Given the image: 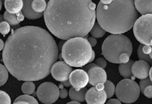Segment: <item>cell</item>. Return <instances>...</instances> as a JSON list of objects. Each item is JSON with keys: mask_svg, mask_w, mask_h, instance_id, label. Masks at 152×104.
<instances>
[{"mask_svg": "<svg viewBox=\"0 0 152 104\" xmlns=\"http://www.w3.org/2000/svg\"><path fill=\"white\" fill-rule=\"evenodd\" d=\"M90 32L92 36L94 37L96 39H98L104 36L105 34L106 31L98 23L94 24Z\"/></svg>", "mask_w": 152, "mask_h": 104, "instance_id": "44dd1931", "label": "cell"}, {"mask_svg": "<svg viewBox=\"0 0 152 104\" xmlns=\"http://www.w3.org/2000/svg\"><path fill=\"white\" fill-rule=\"evenodd\" d=\"M72 70V66L65 62L59 61L53 65L50 73L53 77L57 81L64 82L69 79Z\"/></svg>", "mask_w": 152, "mask_h": 104, "instance_id": "9c48e42d", "label": "cell"}, {"mask_svg": "<svg viewBox=\"0 0 152 104\" xmlns=\"http://www.w3.org/2000/svg\"><path fill=\"white\" fill-rule=\"evenodd\" d=\"M107 104H119L122 103V102L119 99H115V98H112L109 100L107 102Z\"/></svg>", "mask_w": 152, "mask_h": 104, "instance_id": "d590c367", "label": "cell"}, {"mask_svg": "<svg viewBox=\"0 0 152 104\" xmlns=\"http://www.w3.org/2000/svg\"><path fill=\"white\" fill-rule=\"evenodd\" d=\"M90 85L95 86L99 83L104 84L107 81V74L104 68L95 66L87 71Z\"/></svg>", "mask_w": 152, "mask_h": 104, "instance_id": "8fae6325", "label": "cell"}, {"mask_svg": "<svg viewBox=\"0 0 152 104\" xmlns=\"http://www.w3.org/2000/svg\"><path fill=\"white\" fill-rule=\"evenodd\" d=\"M94 51L87 39L76 37L68 40L61 50V56L64 61L75 67H82L91 62Z\"/></svg>", "mask_w": 152, "mask_h": 104, "instance_id": "277c9868", "label": "cell"}, {"mask_svg": "<svg viewBox=\"0 0 152 104\" xmlns=\"http://www.w3.org/2000/svg\"><path fill=\"white\" fill-rule=\"evenodd\" d=\"M88 40L89 41L90 45H91L92 47H94L97 44V40H96V38H95L93 36H90L88 39Z\"/></svg>", "mask_w": 152, "mask_h": 104, "instance_id": "e575fe53", "label": "cell"}, {"mask_svg": "<svg viewBox=\"0 0 152 104\" xmlns=\"http://www.w3.org/2000/svg\"><path fill=\"white\" fill-rule=\"evenodd\" d=\"M116 87L112 81H107L104 83V91L107 95V98L112 97L115 93Z\"/></svg>", "mask_w": 152, "mask_h": 104, "instance_id": "d4e9b609", "label": "cell"}, {"mask_svg": "<svg viewBox=\"0 0 152 104\" xmlns=\"http://www.w3.org/2000/svg\"><path fill=\"white\" fill-rule=\"evenodd\" d=\"M63 84L65 86V87H70L72 86L71 84L70 83L69 81H64L63 83Z\"/></svg>", "mask_w": 152, "mask_h": 104, "instance_id": "60d3db41", "label": "cell"}, {"mask_svg": "<svg viewBox=\"0 0 152 104\" xmlns=\"http://www.w3.org/2000/svg\"><path fill=\"white\" fill-rule=\"evenodd\" d=\"M4 20V17L2 15H0V22H2Z\"/></svg>", "mask_w": 152, "mask_h": 104, "instance_id": "f6af8a7d", "label": "cell"}, {"mask_svg": "<svg viewBox=\"0 0 152 104\" xmlns=\"http://www.w3.org/2000/svg\"><path fill=\"white\" fill-rule=\"evenodd\" d=\"M4 43L2 39H0V51H2L4 48Z\"/></svg>", "mask_w": 152, "mask_h": 104, "instance_id": "ab89813d", "label": "cell"}, {"mask_svg": "<svg viewBox=\"0 0 152 104\" xmlns=\"http://www.w3.org/2000/svg\"><path fill=\"white\" fill-rule=\"evenodd\" d=\"M10 24L5 21L0 22V33L3 36L7 35L10 32Z\"/></svg>", "mask_w": 152, "mask_h": 104, "instance_id": "4316f807", "label": "cell"}, {"mask_svg": "<svg viewBox=\"0 0 152 104\" xmlns=\"http://www.w3.org/2000/svg\"><path fill=\"white\" fill-rule=\"evenodd\" d=\"M95 64H96L98 66L100 67L101 68H104L106 67L107 63L105 59H103L102 57H99L98 59L96 60Z\"/></svg>", "mask_w": 152, "mask_h": 104, "instance_id": "1f68e13d", "label": "cell"}, {"mask_svg": "<svg viewBox=\"0 0 152 104\" xmlns=\"http://www.w3.org/2000/svg\"><path fill=\"white\" fill-rule=\"evenodd\" d=\"M95 87L99 91H102V90L104 89V84L99 83L95 86Z\"/></svg>", "mask_w": 152, "mask_h": 104, "instance_id": "8d00e7d4", "label": "cell"}, {"mask_svg": "<svg viewBox=\"0 0 152 104\" xmlns=\"http://www.w3.org/2000/svg\"><path fill=\"white\" fill-rule=\"evenodd\" d=\"M150 68V64L145 61L140 59L134 62L132 66V75L140 80L145 79L149 76Z\"/></svg>", "mask_w": 152, "mask_h": 104, "instance_id": "4fadbf2b", "label": "cell"}, {"mask_svg": "<svg viewBox=\"0 0 152 104\" xmlns=\"http://www.w3.org/2000/svg\"><path fill=\"white\" fill-rule=\"evenodd\" d=\"M151 45L152 46V39L151 40Z\"/></svg>", "mask_w": 152, "mask_h": 104, "instance_id": "7dc6e473", "label": "cell"}, {"mask_svg": "<svg viewBox=\"0 0 152 104\" xmlns=\"http://www.w3.org/2000/svg\"><path fill=\"white\" fill-rule=\"evenodd\" d=\"M11 99L8 94L0 90V104H11Z\"/></svg>", "mask_w": 152, "mask_h": 104, "instance_id": "83f0119b", "label": "cell"}, {"mask_svg": "<svg viewBox=\"0 0 152 104\" xmlns=\"http://www.w3.org/2000/svg\"><path fill=\"white\" fill-rule=\"evenodd\" d=\"M151 83H152V82L148 78H146L145 79H141V81H140V83H139V86L140 87L141 92L142 93L144 88Z\"/></svg>", "mask_w": 152, "mask_h": 104, "instance_id": "4dcf8cb0", "label": "cell"}, {"mask_svg": "<svg viewBox=\"0 0 152 104\" xmlns=\"http://www.w3.org/2000/svg\"><path fill=\"white\" fill-rule=\"evenodd\" d=\"M14 104H38V102L33 96L25 94L17 98L14 102Z\"/></svg>", "mask_w": 152, "mask_h": 104, "instance_id": "ffe728a7", "label": "cell"}, {"mask_svg": "<svg viewBox=\"0 0 152 104\" xmlns=\"http://www.w3.org/2000/svg\"><path fill=\"white\" fill-rule=\"evenodd\" d=\"M9 78V71L5 66L0 64V87L6 84Z\"/></svg>", "mask_w": 152, "mask_h": 104, "instance_id": "cb8c5ba5", "label": "cell"}, {"mask_svg": "<svg viewBox=\"0 0 152 104\" xmlns=\"http://www.w3.org/2000/svg\"><path fill=\"white\" fill-rule=\"evenodd\" d=\"M137 11L141 15L152 14V0H134Z\"/></svg>", "mask_w": 152, "mask_h": 104, "instance_id": "9a60e30c", "label": "cell"}, {"mask_svg": "<svg viewBox=\"0 0 152 104\" xmlns=\"http://www.w3.org/2000/svg\"><path fill=\"white\" fill-rule=\"evenodd\" d=\"M107 98L104 90L99 91L95 87L90 88L86 93L85 100L87 104H104Z\"/></svg>", "mask_w": 152, "mask_h": 104, "instance_id": "7c38bea8", "label": "cell"}, {"mask_svg": "<svg viewBox=\"0 0 152 104\" xmlns=\"http://www.w3.org/2000/svg\"><path fill=\"white\" fill-rule=\"evenodd\" d=\"M113 0H100V2L104 5H108L111 4Z\"/></svg>", "mask_w": 152, "mask_h": 104, "instance_id": "f35d334b", "label": "cell"}, {"mask_svg": "<svg viewBox=\"0 0 152 104\" xmlns=\"http://www.w3.org/2000/svg\"><path fill=\"white\" fill-rule=\"evenodd\" d=\"M149 78H150L151 81L152 82V67H151L150 68V73H149Z\"/></svg>", "mask_w": 152, "mask_h": 104, "instance_id": "b9f144b4", "label": "cell"}, {"mask_svg": "<svg viewBox=\"0 0 152 104\" xmlns=\"http://www.w3.org/2000/svg\"><path fill=\"white\" fill-rule=\"evenodd\" d=\"M133 61H130L127 63H121L119 67V73L124 78H130L132 77V66Z\"/></svg>", "mask_w": 152, "mask_h": 104, "instance_id": "ac0fdd59", "label": "cell"}, {"mask_svg": "<svg viewBox=\"0 0 152 104\" xmlns=\"http://www.w3.org/2000/svg\"><path fill=\"white\" fill-rule=\"evenodd\" d=\"M143 46V44H140L137 48V56L140 59L143 60L147 62L148 63L152 65V59L150 57V55H146L143 53L142 51V48Z\"/></svg>", "mask_w": 152, "mask_h": 104, "instance_id": "484cf974", "label": "cell"}, {"mask_svg": "<svg viewBox=\"0 0 152 104\" xmlns=\"http://www.w3.org/2000/svg\"><path fill=\"white\" fill-rule=\"evenodd\" d=\"M146 97L152 98V83L149 84L144 88L142 92Z\"/></svg>", "mask_w": 152, "mask_h": 104, "instance_id": "f546056e", "label": "cell"}, {"mask_svg": "<svg viewBox=\"0 0 152 104\" xmlns=\"http://www.w3.org/2000/svg\"><path fill=\"white\" fill-rule=\"evenodd\" d=\"M2 1H4L5 0H2Z\"/></svg>", "mask_w": 152, "mask_h": 104, "instance_id": "c3c4849f", "label": "cell"}, {"mask_svg": "<svg viewBox=\"0 0 152 104\" xmlns=\"http://www.w3.org/2000/svg\"><path fill=\"white\" fill-rule=\"evenodd\" d=\"M58 46L42 27L25 26L13 31L3 51V63L20 81H38L49 75L57 60Z\"/></svg>", "mask_w": 152, "mask_h": 104, "instance_id": "6da1fadb", "label": "cell"}, {"mask_svg": "<svg viewBox=\"0 0 152 104\" xmlns=\"http://www.w3.org/2000/svg\"><path fill=\"white\" fill-rule=\"evenodd\" d=\"M142 51L145 54L150 55L152 52V47L151 45H143Z\"/></svg>", "mask_w": 152, "mask_h": 104, "instance_id": "d6a6232c", "label": "cell"}, {"mask_svg": "<svg viewBox=\"0 0 152 104\" xmlns=\"http://www.w3.org/2000/svg\"><path fill=\"white\" fill-rule=\"evenodd\" d=\"M97 66L95 63L90 64H88V65L87 64V65H86L85 66L84 70H85L87 72L88 70H89L90 68H91V67H94V66Z\"/></svg>", "mask_w": 152, "mask_h": 104, "instance_id": "74e56055", "label": "cell"}, {"mask_svg": "<svg viewBox=\"0 0 152 104\" xmlns=\"http://www.w3.org/2000/svg\"><path fill=\"white\" fill-rule=\"evenodd\" d=\"M3 17L4 20L12 26L18 25L20 22V21L18 20L16 14L10 13L8 12H5Z\"/></svg>", "mask_w": 152, "mask_h": 104, "instance_id": "7402d4cb", "label": "cell"}, {"mask_svg": "<svg viewBox=\"0 0 152 104\" xmlns=\"http://www.w3.org/2000/svg\"><path fill=\"white\" fill-rule=\"evenodd\" d=\"M141 92L139 84L129 78H125L120 81L115 89L118 99L125 104H132L137 102Z\"/></svg>", "mask_w": 152, "mask_h": 104, "instance_id": "8992f818", "label": "cell"}, {"mask_svg": "<svg viewBox=\"0 0 152 104\" xmlns=\"http://www.w3.org/2000/svg\"><path fill=\"white\" fill-rule=\"evenodd\" d=\"M87 91V89L86 88H83L79 91H76L72 87L70 89L69 95L71 100H76L80 103L85 102L86 93Z\"/></svg>", "mask_w": 152, "mask_h": 104, "instance_id": "e0dca14e", "label": "cell"}, {"mask_svg": "<svg viewBox=\"0 0 152 104\" xmlns=\"http://www.w3.org/2000/svg\"><path fill=\"white\" fill-rule=\"evenodd\" d=\"M69 81L75 89L79 91L87 85L89 79L86 70L78 69L72 71L69 75Z\"/></svg>", "mask_w": 152, "mask_h": 104, "instance_id": "30bf717a", "label": "cell"}, {"mask_svg": "<svg viewBox=\"0 0 152 104\" xmlns=\"http://www.w3.org/2000/svg\"><path fill=\"white\" fill-rule=\"evenodd\" d=\"M150 57H151V59H152V53H151V54L150 55Z\"/></svg>", "mask_w": 152, "mask_h": 104, "instance_id": "bcb514c9", "label": "cell"}, {"mask_svg": "<svg viewBox=\"0 0 152 104\" xmlns=\"http://www.w3.org/2000/svg\"><path fill=\"white\" fill-rule=\"evenodd\" d=\"M98 23L106 32L122 34L133 27L138 18L134 0H113L108 5L100 2L96 8Z\"/></svg>", "mask_w": 152, "mask_h": 104, "instance_id": "3957f363", "label": "cell"}, {"mask_svg": "<svg viewBox=\"0 0 152 104\" xmlns=\"http://www.w3.org/2000/svg\"><path fill=\"white\" fill-rule=\"evenodd\" d=\"M130 56L127 53H123L119 56V59L120 64L127 63L130 61Z\"/></svg>", "mask_w": 152, "mask_h": 104, "instance_id": "f1b7e54d", "label": "cell"}, {"mask_svg": "<svg viewBox=\"0 0 152 104\" xmlns=\"http://www.w3.org/2000/svg\"><path fill=\"white\" fill-rule=\"evenodd\" d=\"M23 14L25 17L29 20H36L39 18L43 15V13H37L34 11L31 8V2L33 0H23Z\"/></svg>", "mask_w": 152, "mask_h": 104, "instance_id": "5bb4252c", "label": "cell"}, {"mask_svg": "<svg viewBox=\"0 0 152 104\" xmlns=\"http://www.w3.org/2000/svg\"><path fill=\"white\" fill-rule=\"evenodd\" d=\"M36 96L43 104H53L59 97V89L54 83L45 82L38 87Z\"/></svg>", "mask_w": 152, "mask_h": 104, "instance_id": "ba28073f", "label": "cell"}, {"mask_svg": "<svg viewBox=\"0 0 152 104\" xmlns=\"http://www.w3.org/2000/svg\"><path fill=\"white\" fill-rule=\"evenodd\" d=\"M35 91V85L32 81H26L22 86V91L25 94L31 95Z\"/></svg>", "mask_w": 152, "mask_h": 104, "instance_id": "603a6c76", "label": "cell"}, {"mask_svg": "<svg viewBox=\"0 0 152 104\" xmlns=\"http://www.w3.org/2000/svg\"><path fill=\"white\" fill-rule=\"evenodd\" d=\"M125 52L131 56L133 45L130 39L123 34H112L107 37L102 44V55L110 63L120 64L119 56Z\"/></svg>", "mask_w": 152, "mask_h": 104, "instance_id": "5b68a950", "label": "cell"}, {"mask_svg": "<svg viewBox=\"0 0 152 104\" xmlns=\"http://www.w3.org/2000/svg\"><path fill=\"white\" fill-rule=\"evenodd\" d=\"M45 0H33L31 2V8L37 13H43L47 8Z\"/></svg>", "mask_w": 152, "mask_h": 104, "instance_id": "d6986e66", "label": "cell"}, {"mask_svg": "<svg viewBox=\"0 0 152 104\" xmlns=\"http://www.w3.org/2000/svg\"><path fill=\"white\" fill-rule=\"evenodd\" d=\"M96 9L91 0H50L44 21L49 31L58 39L84 37L95 24Z\"/></svg>", "mask_w": 152, "mask_h": 104, "instance_id": "7a4b0ae2", "label": "cell"}, {"mask_svg": "<svg viewBox=\"0 0 152 104\" xmlns=\"http://www.w3.org/2000/svg\"><path fill=\"white\" fill-rule=\"evenodd\" d=\"M68 91L65 88H63L59 91V97L61 98H66L68 96Z\"/></svg>", "mask_w": 152, "mask_h": 104, "instance_id": "836d02e7", "label": "cell"}, {"mask_svg": "<svg viewBox=\"0 0 152 104\" xmlns=\"http://www.w3.org/2000/svg\"><path fill=\"white\" fill-rule=\"evenodd\" d=\"M4 7L10 13L16 14L22 11L23 7V0H5Z\"/></svg>", "mask_w": 152, "mask_h": 104, "instance_id": "2e32d148", "label": "cell"}, {"mask_svg": "<svg viewBox=\"0 0 152 104\" xmlns=\"http://www.w3.org/2000/svg\"><path fill=\"white\" fill-rule=\"evenodd\" d=\"M135 37L143 45H151L152 39V14L142 15L133 25Z\"/></svg>", "mask_w": 152, "mask_h": 104, "instance_id": "52a82bcc", "label": "cell"}, {"mask_svg": "<svg viewBox=\"0 0 152 104\" xmlns=\"http://www.w3.org/2000/svg\"><path fill=\"white\" fill-rule=\"evenodd\" d=\"M2 0H0V11H1L2 8L3 3Z\"/></svg>", "mask_w": 152, "mask_h": 104, "instance_id": "ee69618b", "label": "cell"}, {"mask_svg": "<svg viewBox=\"0 0 152 104\" xmlns=\"http://www.w3.org/2000/svg\"><path fill=\"white\" fill-rule=\"evenodd\" d=\"M67 104H80V103H79V102H77V101H76V100H72V101L69 102V103H68Z\"/></svg>", "mask_w": 152, "mask_h": 104, "instance_id": "7bdbcfd3", "label": "cell"}]
</instances>
